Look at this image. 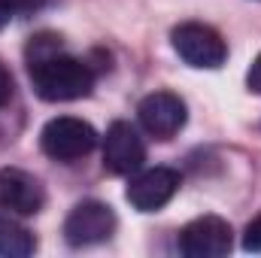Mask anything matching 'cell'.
Wrapping results in <instances>:
<instances>
[{
    "label": "cell",
    "instance_id": "8",
    "mask_svg": "<svg viewBox=\"0 0 261 258\" xmlns=\"http://www.w3.org/2000/svg\"><path fill=\"white\" fill-rule=\"evenodd\" d=\"M146 161V143L128 122H113L103 134V167L113 176H130Z\"/></svg>",
    "mask_w": 261,
    "mask_h": 258
},
{
    "label": "cell",
    "instance_id": "4",
    "mask_svg": "<svg viewBox=\"0 0 261 258\" xmlns=\"http://www.w3.org/2000/svg\"><path fill=\"white\" fill-rule=\"evenodd\" d=\"M119 228L116 210L103 200H79L64 219V240L76 249L107 243Z\"/></svg>",
    "mask_w": 261,
    "mask_h": 258
},
{
    "label": "cell",
    "instance_id": "2",
    "mask_svg": "<svg viewBox=\"0 0 261 258\" xmlns=\"http://www.w3.org/2000/svg\"><path fill=\"white\" fill-rule=\"evenodd\" d=\"M170 46L173 52L197 70H219L228 61V43L222 34L203 21H182L170 31Z\"/></svg>",
    "mask_w": 261,
    "mask_h": 258
},
{
    "label": "cell",
    "instance_id": "9",
    "mask_svg": "<svg viewBox=\"0 0 261 258\" xmlns=\"http://www.w3.org/2000/svg\"><path fill=\"white\" fill-rule=\"evenodd\" d=\"M46 207V186L21 170V167H0V210L15 216H37Z\"/></svg>",
    "mask_w": 261,
    "mask_h": 258
},
{
    "label": "cell",
    "instance_id": "14",
    "mask_svg": "<svg viewBox=\"0 0 261 258\" xmlns=\"http://www.w3.org/2000/svg\"><path fill=\"white\" fill-rule=\"evenodd\" d=\"M246 88L261 97V52L255 55V61L249 64V70H246Z\"/></svg>",
    "mask_w": 261,
    "mask_h": 258
},
{
    "label": "cell",
    "instance_id": "12",
    "mask_svg": "<svg viewBox=\"0 0 261 258\" xmlns=\"http://www.w3.org/2000/svg\"><path fill=\"white\" fill-rule=\"evenodd\" d=\"M243 249L246 252H261V216H255L246 231H243Z\"/></svg>",
    "mask_w": 261,
    "mask_h": 258
},
{
    "label": "cell",
    "instance_id": "13",
    "mask_svg": "<svg viewBox=\"0 0 261 258\" xmlns=\"http://www.w3.org/2000/svg\"><path fill=\"white\" fill-rule=\"evenodd\" d=\"M12 91H15V82H12V73L9 67L0 61V107H6L12 100Z\"/></svg>",
    "mask_w": 261,
    "mask_h": 258
},
{
    "label": "cell",
    "instance_id": "7",
    "mask_svg": "<svg viewBox=\"0 0 261 258\" xmlns=\"http://www.w3.org/2000/svg\"><path fill=\"white\" fill-rule=\"evenodd\" d=\"M182 176L173 167H152L143 170L137 176H130L125 197L137 213H158L161 207H167L173 200V194L179 192Z\"/></svg>",
    "mask_w": 261,
    "mask_h": 258
},
{
    "label": "cell",
    "instance_id": "1",
    "mask_svg": "<svg viewBox=\"0 0 261 258\" xmlns=\"http://www.w3.org/2000/svg\"><path fill=\"white\" fill-rule=\"evenodd\" d=\"M28 70H31V85H34L37 97L49 100V104L82 100L94 88V70L85 61L67 55L64 49L49 55V58L31 61Z\"/></svg>",
    "mask_w": 261,
    "mask_h": 258
},
{
    "label": "cell",
    "instance_id": "10",
    "mask_svg": "<svg viewBox=\"0 0 261 258\" xmlns=\"http://www.w3.org/2000/svg\"><path fill=\"white\" fill-rule=\"evenodd\" d=\"M34 252H37V237L24 225L0 216V258H28Z\"/></svg>",
    "mask_w": 261,
    "mask_h": 258
},
{
    "label": "cell",
    "instance_id": "5",
    "mask_svg": "<svg viewBox=\"0 0 261 258\" xmlns=\"http://www.w3.org/2000/svg\"><path fill=\"white\" fill-rule=\"evenodd\" d=\"M137 119L146 134H152L155 140H170L189 122V107L179 94L173 91H152L140 100L137 107Z\"/></svg>",
    "mask_w": 261,
    "mask_h": 258
},
{
    "label": "cell",
    "instance_id": "11",
    "mask_svg": "<svg viewBox=\"0 0 261 258\" xmlns=\"http://www.w3.org/2000/svg\"><path fill=\"white\" fill-rule=\"evenodd\" d=\"M3 3H6V9H9L12 15H31V12L46 9L52 0H3Z\"/></svg>",
    "mask_w": 261,
    "mask_h": 258
},
{
    "label": "cell",
    "instance_id": "15",
    "mask_svg": "<svg viewBox=\"0 0 261 258\" xmlns=\"http://www.w3.org/2000/svg\"><path fill=\"white\" fill-rule=\"evenodd\" d=\"M9 18H12V12H9V9H6V3L0 0V31H3L6 24H9Z\"/></svg>",
    "mask_w": 261,
    "mask_h": 258
},
{
    "label": "cell",
    "instance_id": "6",
    "mask_svg": "<svg viewBox=\"0 0 261 258\" xmlns=\"http://www.w3.org/2000/svg\"><path fill=\"white\" fill-rule=\"evenodd\" d=\"M231 234L222 216H197L179 231V252L186 258H222L231 252Z\"/></svg>",
    "mask_w": 261,
    "mask_h": 258
},
{
    "label": "cell",
    "instance_id": "3",
    "mask_svg": "<svg viewBox=\"0 0 261 258\" xmlns=\"http://www.w3.org/2000/svg\"><path fill=\"white\" fill-rule=\"evenodd\" d=\"M94 146H97V131L91 128L85 119H76V116L49 119L43 125V131H40V149L52 161H64V164L79 161Z\"/></svg>",
    "mask_w": 261,
    "mask_h": 258
}]
</instances>
